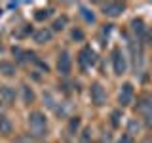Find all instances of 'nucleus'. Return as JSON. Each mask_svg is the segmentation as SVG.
<instances>
[{
	"label": "nucleus",
	"mask_w": 152,
	"mask_h": 143,
	"mask_svg": "<svg viewBox=\"0 0 152 143\" xmlns=\"http://www.w3.org/2000/svg\"><path fill=\"white\" fill-rule=\"evenodd\" d=\"M0 101L4 105H12L15 101V90L12 86H0Z\"/></svg>",
	"instance_id": "nucleus-8"
},
{
	"label": "nucleus",
	"mask_w": 152,
	"mask_h": 143,
	"mask_svg": "<svg viewBox=\"0 0 152 143\" xmlns=\"http://www.w3.org/2000/svg\"><path fill=\"white\" fill-rule=\"evenodd\" d=\"M28 128H31V133L34 137H44L46 133H48V120H46V116L42 113H31L28 114Z\"/></svg>",
	"instance_id": "nucleus-1"
},
{
	"label": "nucleus",
	"mask_w": 152,
	"mask_h": 143,
	"mask_svg": "<svg viewBox=\"0 0 152 143\" xmlns=\"http://www.w3.org/2000/svg\"><path fill=\"white\" fill-rule=\"evenodd\" d=\"M70 67H72V61H70V55L69 52H61L59 59H57V71H59L61 74H69L70 73Z\"/></svg>",
	"instance_id": "nucleus-6"
},
{
	"label": "nucleus",
	"mask_w": 152,
	"mask_h": 143,
	"mask_svg": "<svg viewBox=\"0 0 152 143\" xmlns=\"http://www.w3.org/2000/svg\"><path fill=\"white\" fill-rule=\"evenodd\" d=\"M66 21H69V19H66V15L55 19V21H53V31H63L65 25H66Z\"/></svg>",
	"instance_id": "nucleus-17"
},
{
	"label": "nucleus",
	"mask_w": 152,
	"mask_h": 143,
	"mask_svg": "<svg viewBox=\"0 0 152 143\" xmlns=\"http://www.w3.org/2000/svg\"><path fill=\"white\" fill-rule=\"evenodd\" d=\"M89 95H91V103H95L97 107H101L104 105L107 101V94H104V88L99 82H93L91 88H89Z\"/></svg>",
	"instance_id": "nucleus-3"
},
{
	"label": "nucleus",
	"mask_w": 152,
	"mask_h": 143,
	"mask_svg": "<svg viewBox=\"0 0 152 143\" xmlns=\"http://www.w3.org/2000/svg\"><path fill=\"white\" fill-rule=\"evenodd\" d=\"M51 12H53L51 8H48V10H38V12L34 13V17L38 19V21H44V19H48V17L51 15Z\"/></svg>",
	"instance_id": "nucleus-16"
},
{
	"label": "nucleus",
	"mask_w": 152,
	"mask_h": 143,
	"mask_svg": "<svg viewBox=\"0 0 152 143\" xmlns=\"http://www.w3.org/2000/svg\"><path fill=\"white\" fill-rule=\"evenodd\" d=\"M78 61H80V65H82V69H91V67L95 65V61H97V57H95V52H93L89 46H86L84 50L80 52Z\"/></svg>",
	"instance_id": "nucleus-4"
},
{
	"label": "nucleus",
	"mask_w": 152,
	"mask_h": 143,
	"mask_svg": "<svg viewBox=\"0 0 152 143\" xmlns=\"http://www.w3.org/2000/svg\"><path fill=\"white\" fill-rule=\"evenodd\" d=\"M72 38H74V40H82V38H84V32L74 29V31H72Z\"/></svg>",
	"instance_id": "nucleus-22"
},
{
	"label": "nucleus",
	"mask_w": 152,
	"mask_h": 143,
	"mask_svg": "<svg viewBox=\"0 0 152 143\" xmlns=\"http://www.w3.org/2000/svg\"><path fill=\"white\" fill-rule=\"evenodd\" d=\"M139 111L148 118L152 116V101L150 99H142V103H139Z\"/></svg>",
	"instance_id": "nucleus-13"
},
{
	"label": "nucleus",
	"mask_w": 152,
	"mask_h": 143,
	"mask_svg": "<svg viewBox=\"0 0 152 143\" xmlns=\"http://www.w3.org/2000/svg\"><path fill=\"white\" fill-rule=\"evenodd\" d=\"M148 44L152 46V29H150V31H148Z\"/></svg>",
	"instance_id": "nucleus-24"
},
{
	"label": "nucleus",
	"mask_w": 152,
	"mask_h": 143,
	"mask_svg": "<svg viewBox=\"0 0 152 143\" xmlns=\"http://www.w3.org/2000/svg\"><path fill=\"white\" fill-rule=\"evenodd\" d=\"M131 29H133V32H135L137 40H142V38H145V23H142V19H133Z\"/></svg>",
	"instance_id": "nucleus-10"
},
{
	"label": "nucleus",
	"mask_w": 152,
	"mask_h": 143,
	"mask_svg": "<svg viewBox=\"0 0 152 143\" xmlns=\"http://www.w3.org/2000/svg\"><path fill=\"white\" fill-rule=\"evenodd\" d=\"M112 67H114V73L116 74H124L127 69V63H126V55L120 48H114L112 50Z\"/></svg>",
	"instance_id": "nucleus-2"
},
{
	"label": "nucleus",
	"mask_w": 152,
	"mask_h": 143,
	"mask_svg": "<svg viewBox=\"0 0 152 143\" xmlns=\"http://www.w3.org/2000/svg\"><path fill=\"white\" fill-rule=\"evenodd\" d=\"M80 128V118L78 116H74V118H70V122H69V132L70 133H76V130Z\"/></svg>",
	"instance_id": "nucleus-18"
},
{
	"label": "nucleus",
	"mask_w": 152,
	"mask_h": 143,
	"mask_svg": "<svg viewBox=\"0 0 152 143\" xmlns=\"http://www.w3.org/2000/svg\"><path fill=\"white\" fill-rule=\"evenodd\" d=\"M23 101H25V103H32V101H34V92H32V88H31V86H23Z\"/></svg>",
	"instance_id": "nucleus-14"
},
{
	"label": "nucleus",
	"mask_w": 152,
	"mask_h": 143,
	"mask_svg": "<svg viewBox=\"0 0 152 143\" xmlns=\"http://www.w3.org/2000/svg\"><path fill=\"white\" fill-rule=\"evenodd\" d=\"M2 111H4V105H2V101H0V116H2Z\"/></svg>",
	"instance_id": "nucleus-26"
},
{
	"label": "nucleus",
	"mask_w": 152,
	"mask_h": 143,
	"mask_svg": "<svg viewBox=\"0 0 152 143\" xmlns=\"http://www.w3.org/2000/svg\"><path fill=\"white\" fill-rule=\"evenodd\" d=\"M124 10H126V6H124L122 2H107V4H103V13L104 15H110V17H116V15H120V13H124Z\"/></svg>",
	"instance_id": "nucleus-7"
},
{
	"label": "nucleus",
	"mask_w": 152,
	"mask_h": 143,
	"mask_svg": "<svg viewBox=\"0 0 152 143\" xmlns=\"http://www.w3.org/2000/svg\"><path fill=\"white\" fill-rule=\"evenodd\" d=\"M51 40V31L50 29H40V31L34 32V42L36 44H46V42Z\"/></svg>",
	"instance_id": "nucleus-9"
},
{
	"label": "nucleus",
	"mask_w": 152,
	"mask_h": 143,
	"mask_svg": "<svg viewBox=\"0 0 152 143\" xmlns=\"http://www.w3.org/2000/svg\"><path fill=\"white\" fill-rule=\"evenodd\" d=\"M110 118H112V126H114V128H118V126H120V118H122V113H120V111H112Z\"/></svg>",
	"instance_id": "nucleus-20"
},
{
	"label": "nucleus",
	"mask_w": 152,
	"mask_h": 143,
	"mask_svg": "<svg viewBox=\"0 0 152 143\" xmlns=\"http://www.w3.org/2000/svg\"><path fill=\"white\" fill-rule=\"evenodd\" d=\"M135 130H137V132H139V124H137L135 120H131V122H129V136H131V133H133V132H135Z\"/></svg>",
	"instance_id": "nucleus-23"
},
{
	"label": "nucleus",
	"mask_w": 152,
	"mask_h": 143,
	"mask_svg": "<svg viewBox=\"0 0 152 143\" xmlns=\"http://www.w3.org/2000/svg\"><path fill=\"white\" fill-rule=\"evenodd\" d=\"M91 141V128H86L82 132V137H80V143H89Z\"/></svg>",
	"instance_id": "nucleus-19"
},
{
	"label": "nucleus",
	"mask_w": 152,
	"mask_h": 143,
	"mask_svg": "<svg viewBox=\"0 0 152 143\" xmlns=\"http://www.w3.org/2000/svg\"><path fill=\"white\" fill-rule=\"evenodd\" d=\"M133 84L129 82H126L122 86V90H120V95H118V101H120L122 107H127V105H131L133 103Z\"/></svg>",
	"instance_id": "nucleus-5"
},
{
	"label": "nucleus",
	"mask_w": 152,
	"mask_h": 143,
	"mask_svg": "<svg viewBox=\"0 0 152 143\" xmlns=\"http://www.w3.org/2000/svg\"><path fill=\"white\" fill-rule=\"evenodd\" d=\"M0 13H2V10H0Z\"/></svg>",
	"instance_id": "nucleus-27"
},
{
	"label": "nucleus",
	"mask_w": 152,
	"mask_h": 143,
	"mask_svg": "<svg viewBox=\"0 0 152 143\" xmlns=\"http://www.w3.org/2000/svg\"><path fill=\"white\" fill-rule=\"evenodd\" d=\"M118 143H133V137L129 136V133H124L120 139H118Z\"/></svg>",
	"instance_id": "nucleus-21"
},
{
	"label": "nucleus",
	"mask_w": 152,
	"mask_h": 143,
	"mask_svg": "<svg viewBox=\"0 0 152 143\" xmlns=\"http://www.w3.org/2000/svg\"><path fill=\"white\" fill-rule=\"evenodd\" d=\"M0 74L13 76L15 74V67H13V63H10V61H0Z\"/></svg>",
	"instance_id": "nucleus-12"
},
{
	"label": "nucleus",
	"mask_w": 152,
	"mask_h": 143,
	"mask_svg": "<svg viewBox=\"0 0 152 143\" xmlns=\"http://www.w3.org/2000/svg\"><path fill=\"white\" fill-rule=\"evenodd\" d=\"M80 15H82V17L86 19V21H88V23H93V21H95V15H93V12H89V10L86 8V6H82V8H80Z\"/></svg>",
	"instance_id": "nucleus-15"
},
{
	"label": "nucleus",
	"mask_w": 152,
	"mask_h": 143,
	"mask_svg": "<svg viewBox=\"0 0 152 143\" xmlns=\"http://www.w3.org/2000/svg\"><path fill=\"white\" fill-rule=\"evenodd\" d=\"M12 130H13V124H12V120H10L8 116H0V133L2 136H10L12 133Z\"/></svg>",
	"instance_id": "nucleus-11"
},
{
	"label": "nucleus",
	"mask_w": 152,
	"mask_h": 143,
	"mask_svg": "<svg viewBox=\"0 0 152 143\" xmlns=\"http://www.w3.org/2000/svg\"><path fill=\"white\" fill-rule=\"evenodd\" d=\"M8 8H12V10H13V8H17V2H10V4H8Z\"/></svg>",
	"instance_id": "nucleus-25"
}]
</instances>
